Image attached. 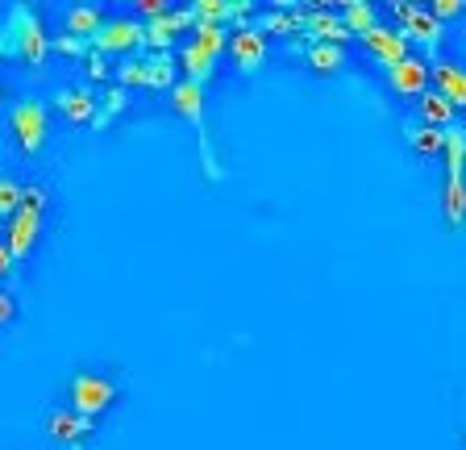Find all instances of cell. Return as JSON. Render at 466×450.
<instances>
[{
    "instance_id": "obj_13",
    "label": "cell",
    "mask_w": 466,
    "mask_h": 450,
    "mask_svg": "<svg viewBox=\"0 0 466 450\" xmlns=\"http://www.w3.org/2000/svg\"><path fill=\"white\" fill-rule=\"evenodd\" d=\"M92 430H96V421L79 417L76 409H55L46 417V434L55 442H63V446H84V442L92 438Z\"/></svg>"
},
{
    "instance_id": "obj_12",
    "label": "cell",
    "mask_w": 466,
    "mask_h": 450,
    "mask_svg": "<svg viewBox=\"0 0 466 450\" xmlns=\"http://www.w3.org/2000/svg\"><path fill=\"white\" fill-rule=\"evenodd\" d=\"M429 79H433L437 97H446L450 105H454V113H458V108H466V67H462V63L437 59L433 67H429Z\"/></svg>"
},
{
    "instance_id": "obj_8",
    "label": "cell",
    "mask_w": 466,
    "mask_h": 450,
    "mask_svg": "<svg viewBox=\"0 0 466 450\" xmlns=\"http://www.w3.org/2000/svg\"><path fill=\"white\" fill-rule=\"evenodd\" d=\"M229 55L233 63H238V71H258L262 63H267V34L254 26V21H246V26H238V34L229 38Z\"/></svg>"
},
{
    "instance_id": "obj_6",
    "label": "cell",
    "mask_w": 466,
    "mask_h": 450,
    "mask_svg": "<svg viewBox=\"0 0 466 450\" xmlns=\"http://www.w3.org/2000/svg\"><path fill=\"white\" fill-rule=\"evenodd\" d=\"M142 42H146L142 21H134V17H113L92 34V50L96 55H126V50H137Z\"/></svg>"
},
{
    "instance_id": "obj_24",
    "label": "cell",
    "mask_w": 466,
    "mask_h": 450,
    "mask_svg": "<svg viewBox=\"0 0 466 450\" xmlns=\"http://www.w3.org/2000/svg\"><path fill=\"white\" fill-rule=\"evenodd\" d=\"M58 55H67V59H87L92 55V42H79V38H67V34H58V42H50Z\"/></svg>"
},
{
    "instance_id": "obj_14",
    "label": "cell",
    "mask_w": 466,
    "mask_h": 450,
    "mask_svg": "<svg viewBox=\"0 0 466 450\" xmlns=\"http://www.w3.org/2000/svg\"><path fill=\"white\" fill-rule=\"evenodd\" d=\"M400 34H404L408 46L437 50V46H441V38H446V26H441V21H437L429 9H420V5H417V9L408 13L404 26H400Z\"/></svg>"
},
{
    "instance_id": "obj_17",
    "label": "cell",
    "mask_w": 466,
    "mask_h": 450,
    "mask_svg": "<svg viewBox=\"0 0 466 450\" xmlns=\"http://www.w3.org/2000/svg\"><path fill=\"white\" fill-rule=\"evenodd\" d=\"M338 17H341V26H346L354 38H362L367 30H375L379 26V9L375 5H367V0H346V5H338Z\"/></svg>"
},
{
    "instance_id": "obj_1",
    "label": "cell",
    "mask_w": 466,
    "mask_h": 450,
    "mask_svg": "<svg viewBox=\"0 0 466 450\" xmlns=\"http://www.w3.org/2000/svg\"><path fill=\"white\" fill-rule=\"evenodd\" d=\"M0 55H5V59H17V63H29V67H42V63H46L50 38H46V30H42L38 9L13 5L9 21H5V30H0Z\"/></svg>"
},
{
    "instance_id": "obj_31",
    "label": "cell",
    "mask_w": 466,
    "mask_h": 450,
    "mask_svg": "<svg viewBox=\"0 0 466 450\" xmlns=\"http://www.w3.org/2000/svg\"><path fill=\"white\" fill-rule=\"evenodd\" d=\"M137 13L155 21V17H163V13H167V5H163V0H142V5H137Z\"/></svg>"
},
{
    "instance_id": "obj_4",
    "label": "cell",
    "mask_w": 466,
    "mask_h": 450,
    "mask_svg": "<svg viewBox=\"0 0 466 450\" xmlns=\"http://www.w3.org/2000/svg\"><path fill=\"white\" fill-rule=\"evenodd\" d=\"M9 129L13 138H17V147L21 155H38L42 147H46V134H50V113L42 100H17L9 113Z\"/></svg>"
},
{
    "instance_id": "obj_22",
    "label": "cell",
    "mask_w": 466,
    "mask_h": 450,
    "mask_svg": "<svg viewBox=\"0 0 466 450\" xmlns=\"http://www.w3.org/2000/svg\"><path fill=\"white\" fill-rule=\"evenodd\" d=\"M441 209H446V221L466 225V176H446V196H441Z\"/></svg>"
},
{
    "instance_id": "obj_26",
    "label": "cell",
    "mask_w": 466,
    "mask_h": 450,
    "mask_svg": "<svg viewBox=\"0 0 466 450\" xmlns=\"http://www.w3.org/2000/svg\"><path fill=\"white\" fill-rule=\"evenodd\" d=\"M121 84L126 88H146V59H134L121 67Z\"/></svg>"
},
{
    "instance_id": "obj_27",
    "label": "cell",
    "mask_w": 466,
    "mask_h": 450,
    "mask_svg": "<svg viewBox=\"0 0 466 450\" xmlns=\"http://www.w3.org/2000/svg\"><path fill=\"white\" fill-rule=\"evenodd\" d=\"M13 322H17V301H13V292L0 288V325H13Z\"/></svg>"
},
{
    "instance_id": "obj_5",
    "label": "cell",
    "mask_w": 466,
    "mask_h": 450,
    "mask_svg": "<svg viewBox=\"0 0 466 450\" xmlns=\"http://www.w3.org/2000/svg\"><path fill=\"white\" fill-rule=\"evenodd\" d=\"M116 401V384L108 380V375H96V372H79L76 380H71V409L79 413V417L96 421L100 413L108 409V404Z\"/></svg>"
},
{
    "instance_id": "obj_25",
    "label": "cell",
    "mask_w": 466,
    "mask_h": 450,
    "mask_svg": "<svg viewBox=\"0 0 466 450\" xmlns=\"http://www.w3.org/2000/svg\"><path fill=\"white\" fill-rule=\"evenodd\" d=\"M46 184H29V188H21V209H34V213H42L46 209Z\"/></svg>"
},
{
    "instance_id": "obj_15",
    "label": "cell",
    "mask_w": 466,
    "mask_h": 450,
    "mask_svg": "<svg viewBox=\"0 0 466 450\" xmlns=\"http://www.w3.org/2000/svg\"><path fill=\"white\" fill-rule=\"evenodd\" d=\"M100 26H105V9H96V5H71L67 17H63V34L79 42H92Z\"/></svg>"
},
{
    "instance_id": "obj_3",
    "label": "cell",
    "mask_w": 466,
    "mask_h": 450,
    "mask_svg": "<svg viewBox=\"0 0 466 450\" xmlns=\"http://www.w3.org/2000/svg\"><path fill=\"white\" fill-rule=\"evenodd\" d=\"M171 105H175V113H179V118H184L187 126L196 129V138H200V159H204V171H208V179H221L217 150H213V142H208V118H204V84H192V79H175Z\"/></svg>"
},
{
    "instance_id": "obj_33",
    "label": "cell",
    "mask_w": 466,
    "mask_h": 450,
    "mask_svg": "<svg viewBox=\"0 0 466 450\" xmlns=\"http://www.w3.org/2000/svg\"><path fill=\"white\" fill-rule=\"evenodd\" d=\"M0 100H5V84H0Z\"/></svg>"
},
{
    "instance_id": "obj_20",
    "label": "cell",
    "mask_w": 466,
    "mask_h": 450,
    "mask_svg": "<svg viewBox=\"0 0 466 450\" xmlns=\"http://www.w3.org/2000/svg\"><path fill=\"white\" fill-rule=\"evenodd\" d=\"M441 155H446V176H466V126H450L441 134Z\"/></svg>"
},
{
    "instance_id": "obj_16",
    "label": "cell",
    "mask_w": 466,
    "mask_h": 450,
    "mask_svg": "<svg viewBox=\"0 0 466 450\" xmlns=\"http://www.w3.org/2000/svg\"><path fill=\"white\" fill-rule=\"evenodd\" d=\"M58 113L76 126H87V121H96V97L92 88H63L58 92Z\"/></svg>"
},
{
    "instance_id": "obj_19",
    "label": "cell",
    "mask_w": 466,
    "mask_h": 450,
    "mask_svg": "<svg viewBox=\"0 0 466 450\" xmlns=\"http://www.w3.org/2000/svg\"><path fill=\"white\" fill-rule=\"evenodd\" d=\"M304 63H309L317 76H333L346 63V46H333V42H309L304 46Z\"/></svg>"
},
{
    "instance_id": "obj_7",
    "label": "cell",
    "mask_w": 466,
    "mask_h": 450,
    "mask_svg": "<svg viewBox=\"0 0 466 450\" xmlns=\"http://www.w3.org/2000/svg\"><path fill=\"white\" fill-rule=\"evenodd\" d=\"M38 238H42V213H34V209H17L13 221H9V234H5V251H9L13 267L25 263V259L34 255Z\"/></svg>"
},
{
    "instance_id": "obj_9",
    "label": "cell",
    "mask_w": 466,
    "mask_h": 450,
    "mask_svg": "<svg viewBox=\"0 0 466 450\" xmlns=\"http://www.w3.org/2000/svg\"><path fill=\"white\" fill-rule=\"evenodd\" d=\"M192 26H196L192 9H167L163 17H155V21H146L142 26V34H146L142 46H150L155 55H167V46L179 38V30H192Z\"/></svg>"
},
{
    "instance_id": "obj_29",
    "label": "cell",
    "mask_w": 466,
    "mask_h": 450,
    "mask_svg": "<svg viewBox=\"0 0 466 450\" xmlns=\"http://www.w3.org/2000/svg\"><path fill=\"white\" fill-rule=\"evenodd\" d=\"M87 76L92 79H108V63H105V55H96V50H92V55H87Z\"/></svg>"
},
{
    "instance_id": "obj_23",
    "label": "cell",
    "mask_w": 466,
    "mask_h": 450,
    "mask_svg": "<svg viewBox=\"0 0 466 450\" xmlns=\"http://www.w3.org/2000/svg\"><path fill=\"white\" fill-rule=\"evenodd\" d=\"M21 188L13 176H0V221H13V213L21 209Z\"/></svg>"
},
{
    "instance_id": "obj_32",
    "label": "cell",
    "mask_w": 466,
    "mask_h": 450,
    "mask_svg": "<svg viewBox=\"0 0 466 450\" xmlns=\"http://www.w3.org/2000/svg\"><path fill=\"white\" fill-rule=\"evenodd\" d=\"M13 271V259H9V251H5V242H0V280Z\"/></svg>"
},
{
    "instance_id": "obj_21",
    "label": "cell",
    "mask_w": 466,
    "mask_h": 450,
    "mask_svg": "<svg viewBox=\"0 0 466 450\" xmlns=\"http://www.w3.org/2000/svg\"><path fill=\"white\" fill-rule=\"evenodd\" d=\"M404 134H408V147H412V155H417V159L441 155V134H446V129H433V126H420V121H408Z\"/></svg>"
},
{
    "instance_id": "obj_11",
    "label": "cell",
    "mask_w": 466,
    "mask_h": 450,
    "mask_svg": "<svg viewBox=\"0 0 466 450\" xmlns=\"http://www.w3.org/2000/svg\"><path fill=\"white\" fill-rule=\"evenodd\" d=\"M362 46H367L370 55L383 63V67H396L400 59H408V55H412V50H408V42H404V34H400V26H383V21H379L375 30L362 34Z\"/></svg>"
},
{
    "instance_id": "obj_28",
    "label": "cell",
    "mask_w": 466,
    "mask_h": 450,
    "mask_svg": "<svg viewBox=\"0 0 466 450\" xmlns=\"http://www.w3.org/2000/svg\"><path fill=\"white\" fill-rule=\"evenodd\" d=\"M429 13H433L437 21H450V17H458V13H462V5H458V0H437Z\"/></svg>"
},
{
    "instance_id": "obj_18",
    "label": "cell",
    "mask_w": 466,
    "mask_h": 450,
    "mask_svg": "<svg viewBox=\"0 0 466 450\" xmlns=\"http://www.w3.org/2000/svg\"><path fill=\"white\" fill-rule=\"evenodd\" d=\"M417 121L420 126H433V129H450L454 126V105H450L446 97H437V92H425V97H417Z\"/></svg>"
},
{
    "instance_id": "obj_30",
    "label": "cell",
    "mask_w": 466,
    "mask_h": 450,
    "mask_svg": "<svg viewBox=\"0 0 466 450\" xmlns=\"http://www.w3.org/2000/svg\"><path fill=\"white\" fill-rule=\"evenodd\" d=\"M412 9H417L412 0H391V5H388V13L400 21V26H404V21H408V13H412Z\"/></svg>"
},
{
    "instance_id": "obj_2",
    "label": "cell",
    "mask_w": 466,
    "mask_h": 450,
    "mask_svg": "<svg viewBox=\"0 0 466 450\" xmlns=\"http://www.w3.org/2000/svg\"><path fill=\"white\" fill-rule=\"evenodd\" d=\"M229 46V34H225V26H192V38H187V46L179 50V63H184L192 84H208L217 71V59H221V50Z\"/></svg>"
},
{
    "instance_id": "obj_10",
    "label": "cell",
    "mask_w": 466,
    "mask_h": 450,
    "mask_svg": "<svg viewBox=\"0 0 466 450\" xmlns=\"http://www.w3.org/2000/svg\"><path fill=\"white\" fill-rule=\"evenodd\" d=\"M383 71H388V84L396 97H425L429 92V63L420 55H408L396 67H383Z\"/></svg>"
}]
</instances>
